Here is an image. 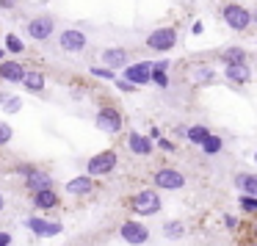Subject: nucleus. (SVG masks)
I'll use <instances>...</instances> for the list:
<instances>
[{
  "instance_id": "obj_1",
  "label": "nucleus",
  "mask_w": 257,
  "mask_h": 246,
  "mask_svg": "<svg viewBox=\"0 0 257 246\" xmlns=\"http://www.w3.org/2000/svg\"><path fill=\"white\" fill-rule=\"evenodd\" d=\"M116 152L113 150H105V152H97V155L89 158V163H86V174L89 177H102V174H111L113 169H116Z\"/></svg>"
},
{
  "instance_id": "obj_2",
  "label": "nucleus",
  "mask_w": 257,
  "mask_h": 246,
  "mask_svg": "<svg viewBox=\"0 0 257 246\" xmlns=\"http://www.w3.org/2000/svg\"><path fill=\"white\" fill-rule=\"evenodd\" d=\"M161 196H158V191H139V194L130 199V207H133V213H139V216H155L158 210H161Z\"/></svg>"
},
{
  "instance_id": "obj_3",
  "label": "nucleus",
  "mask_w": 257,
  "mask_h": 246,
  "mask_svg": "<svg viewBox=\"0 0 257 246\" xmlns=\"http://www.w3.org/2000/svg\"><path fill=\"white\" fill-rule=\"evenodd\" d=\"M221 17L232 31H246L251 25V12L243 9L240 3H227V6L221 9Z\"/></svg>"
},
{
  "instance_id": "obj_4",
  "label": "nucleus",
  "mask_w": 257,
  "mask_h": 246,
  "mask_svg": "<svg viewBox=\"0 0 257 246\" xmlns=\"http://www.w3.org/2000/svg\"><path fill=\"white\" fill-rule=\"evenodd\" d=\"M20 174L25 177V188H28L31 194L45 191V188H53V177L45 172V169H39V166H23Z\"/></svg>"
},
{
  "instance_id": "obj_5",
  "label": "nucleus",
  "mask_w": 257,
  "mask_h": 246,
  "mask_svg": "<svg viewBox=\"0 0 257 246\" xmlns=\"http://www.w3.org/2000/svg\"><path fill=\"white\" fill-rule=\"evenodd\" d=\"M174 45H177V31L174 28H158L147 36V47L155 53H169Z\"/></svg>"
},
{
  "instance_id": "obj_6",
  "label": "nucleus",
  "mask_w": 257,
  "mask_h": 246,
  "mask_svg": "<svg viewBox=\"0 0 257 246\" xmlns=\"http://www.w3.org/2000/svg\"><path fill=\"white\" fill-rule=\"evenodd\" d=\"M25 31H28L31 39H36V42H47V39L53 36V31H56V23H53L50 14H39V17L31 20Z\"/></svg>"
},
{
  "instance_id": "obj_7",
  "label": "nucleus",
  "mask_w": 257,
  "mask_h": 246,
  "mask_svg": "<svg viewBox=\"0 0 257 246\" xmlns=\"http://www.w3.org/2000/svg\"><path fill=\"white\" fill-rule=\"evenodd\" d=\"M155 188H163V191H177L185 185V174L177 172V169H158L155 177H152Z\"/></svg>"
},
{
  "instance_id": "obj_8",
  "label": "nucleus",
  "mask_w": 257,
  "mask_h": 246,
  "mask_svg": "<svg viewBox=\"0 0 257 246\" xmlns=\"http://www.w3.org/2000/svg\"><path fill=\"white\" fill-rule=\"evenodd\" d=\"M119 235H122V240L130 246H144L147 240H150V229L141 221H124L122 229H119Z\"/></svg>"
},
{
  "instance_id": "obj_9",
  "label": "nucleus",
  "mask_w": 257,
  "mask_h": 246,
  "mask_svg": "<svg viewBox=\"0 0 257 246\" xmlns=\"http://www.w3.org/2000/svg\"><path fill=\"white\" fill-rule=\"evenodd\" d=\"M25 227H28L36 238H56L64 229L61 221H47V218H39V216H31L28 221H25Z\"/></svg>"
},
{
  "instance_id": "obj_10",
  "label": "nucleus",
  "mask_w": 257,
  "mask_h": 246,
  "mask_svg": "<svg viewBox=\"0 0 257 246\" xmlns=\"http://www.w3.org/2000/svg\"><path fill=\"white\" fill-rule=\"evenodd\" d=\"M58 45H61V50H64V53H80V50H86L89 39H86L83 31H78V28H67V31H61V36H58Z\"/></svg>"
},
{
  "instance_id": "obj_11",
  "label": "nucleus",
  "mask_w": 257,
  "mask_h": 246,
  "mask_svg": "<svg viewBox=\"0 0 257 246\" xmlns=\"http://www.w3.org/2000/svg\"><path fill=\"white\" fill-rule=\"evenodd\" d=\"M152 78V64L150 61H139V64H127L124 67V80L130 86H147Z\"/></svg>"
},
{
  "instance_id": "obj_12",
  "label": "nucleus",
  "mask_w": 257,
  "mask_h": 246,
  "mask_svg": "<svg viewBox=\"0 0 257 246\" xmlns=\"http://www.w3.org/2000/svg\"><path fill=\"white\" fill-rule=\"evenodd\" d=\"M97 128L102 130V133H119L122 130V113L116 111V108H102L100 113H97Z\"/></svg>"
},
{
  "instance_id": "obj_13",
  "label": "nucleus",
  "mask_w": 257,
  "mask_h": 246,
  "mask_svg": "<svg viewBox=\"0 0 257 246\" xmlns=\"http://www.w3.org/2000/svg\"><path fill=\"white\" fill-rule=\"evenodd\" d=\"M102 64H105V69H119V67H127V50H122V47H108V50H102Z\"/></svg>"
},
{
  "instance_id": "obj_14",
  "label": "nucleus",
  "mask_w": 257,
  "mask_h": 246,
  "mask_svg": "<svg viewBox=\"0 0 257 246\" xmlns=\"http://www.w3.org/2000/svg\"><path fill=\"white\" fill-rule=\"evenodd\" d=\"M0 78L9 80V83H23L25 67L20 61H3V64H0Z\"/></svg>"
},
{
  "instance_id": "obj_15",
  "label": "nucleus",
  "mask_w": 257,
  "mask_h": 246,
  "mask_svg": "<svg viewBox=\"0 0 257 246\" xmlns=\"http://www.w3.org/2000/svg\"><path fill=\"white\" fill-rule=\"evenodd\" d=\"M127 147H130V152H133V155L147 158L152 152V139H150V136H141V133H130Z\"/></svg>"
},
{
  "instance_id": "obj_16",
  "label": "nucleus",
  "mask_w": 257,
  "mask_h": 246,
  "mask_svg": "<svg viewBox=\"0 0 257 246\" xmlns=\"http://www.w3.org/2000/svg\"><path fill=\"white\" fill-rule=\"evenodd\" d=\"M91 188H94V183H91L89 174L72 177V180L67 183V194H72V196H86V194H91Z\"/></svg>"
},
{
  "instance_id": "obj_17",
  "label": "nucleus",
  "mask_w": 257,
  "mask_h": 246,
  "mask_svg": "<svg viewBox=\"0 0 257 246\" xmlns=\"http://www.w3.org/2000/svg\"><path fill=\"white\" fill-rule=\"evenodd\" d=\"M235 185L240 188V194H243V196H254V199H257V174H249V172L235 174Z\"/></svg>"
},
{
  "instance_id": "obj_18",
  "label": "nucleus",
  "mask_w": 257,
  "mask_h": 246,
  "mask_svg": "<svg viewBox=\"0 0 257 246\" xmlns=\"http://www.w3.org/2000/svg\"><path fill=\"white\" fill-rule=\"evenodd\" d=\"M34 207H39V210H53V207H58V194L53 188L36 191L34 194Z\"/></svg>"
},
{
  "instance_id": "obj_19",
  "label": "nucleus",
  "mask_w": 257,
  "mask_h": 246,
  "mask_svg": "<svg viewBox=\"0 0 257 246\" xmlns=\"http://www.w3.org/2000/svg\"><path fill=\"white\" fill-rule=\"evenodd\" d=\"M224 78L232 83H249L251 80V69L249 64H235V67H224Z\"/></svg>"
},
{
  "instance_id": "obj_20",
  "label": "nucleus",
  "mask_w": 257,
  "mask_h": 246,
  "mask_svg": "<svg viewBox=\"0 0 257 246\" xmlns=\"http://www.w3.org/2000/svg\"><path fill=\"white\" fill-rule=\"evenodd\" d=\"M185 136H188V141H191V144H199V147H202V144H205V141L210 139L213 133L205 128V125H194V128H188V130H185Z\"/></svg>"
},
{
  "instance_id": "obj_21",
  "label": "nucleus",
  "mask_w": 257,
  "mask_h": 246,
  "mask_svg": "<svg viewBox=\"0 0 257 246\" xmlns=\"http://www.w3.org/2000/svg\"><path fill=\"white\" fill-rule=\"evenodd\" d=\"M23 86L28 91H42V89H45V75H42V72H25Z\"/></svg>"
},
{
  "instance_id": "obj_22",
  "label": "nucleus",
  "mask_w": 257,
  "mask_h": 246,
  "mask_svg": "<svg viewBox=\"0 0 257 246\" xmlns=\"http://www.w3.org/2000/svg\"><path fill=\"white\" fill-rule=\"evenodd\" d=\"M221 58H224V64H227V67H235V64H246V53L240 50V47H229L227 53H221Z\"/></svg>"
},
{
  "instance_id": "obj_23",
  "label": "nucleus",
  "mask_w": 257,
  "mask_h": 246,
  "mask_svg": "<svg viewBox=\"0 0 257 246\" xmlns=\"http://www.w3.org/2000/svg\"><path fill=\"white\" fill-rule=\"evenodd\" d=\"M163 235H166L169 240H177V238H183V235H185V227H183V221H166V224H163Z\"/></svg>"
},
{
  "instance_id": "obj_24",
  "label": "nucleus",
  "mask_w": 257,
  "mask_h": 246,
  "mask_svg": "<svg viewBox=\"0 0 257 246\" xmlns=\"http://www.w3.org/2000/svg\"><path fill=\"white\" fill-rule=\"evenodd\" d=\"M0 102H3V108H6L9 113L20 111V105H23V100H20V97H12V94H0Z\"/></svg>"
},
{
  "instance_id": "obj_25",
  "label": "nucleus",
  "mask_w": 257,
  "mask_h": 246,
  "mask_svg": "<svg viewBox=\"0 0 257 246\" xmlns=\"http://www.w3.org/2000/svg\"><path fill=\"white\" fill-rule=\"evenodd\" d=\"M221 147H224V141L218 139V136H210V139L202 144V150H205L207 155H216V152H221Z\"/></svg>"
},
{
  "instance_id": "obj_26",
  "label": "nucleus",
  "mask_w": 257,
  "mask_h": 246,
  "mask_svg": "<svg viewBox=\"0 0 257 246\" xmlns=\"http://www.w3.org/2000/svg\"><path fill=\"white\" fill-rule=\"evenodd\" d=\"M6 50L9 53H23V39L17 34H9L6 36Z\"/></svg>"
},
{
  "instance_id": "obj_27",
  "label": "nucleus",
  "mask_w": 257,
  "mask_h": 246,
  "mask_svg": "<svg viewBox=\"0 0 257 246\" xmlns=\"http://www.w3.org/2000/svg\"><path fill=\"white\" fill-rule=\"evenodd\" d=\"M12 136H14L12 125H9V122H0V147L9 144V141H12Z\"/></svg>"
},
{
  "instance_id": "obj_28",
  "label": "nucleus",
  "mask_w": 257,
  "mask_h": 246,
  "mask_svg": "<svg viewBox=\"0 0 257 246\" xmlns=\"http://www.w3.org/2000/svg\"><path fill=\"white\" fill-rule=\"evenodd\" d=\"M240 207H243V210L246 213H257V199H254V196H243V194H240Z\"/></svg>"
},
{
  "instance_id": "obj_29",
  "label": "nucleus",
  "mask_w": 257,
  "mask_h": 246,
  "mask_svg": "<svg viewBox=\"0 0 257 246\" xmlns=\"http://www.w3.org/2000/svg\"><path fill=\"white\" fill-rule=\"evenodd\" d=\"M194 80H196V83H207V80H213V69L199 67V69L194 72Z\"/></svg>"
},
{
  "instance_id": "obj_30",
  "label": "nucleus",
  "mask_w": 257,
  "mask_h": 246,
  "mask_svg": "<svg viewBox=\"0 0 257 246\" xmlns=\"http://www.w3.org/2000/svg\"><path fill=\"white\" fill-rule=\"evenodd\" d=\"M89 72L97 75V78H102V80H116V75H113L111 69H105V67H91Z\"/></svg>"
},
{
  "instance_id": "obj_31",
  "label": "nucleus",
  "mask_w": 257,
  "mask_h": 246,
  "mask_svg": "<svg viewBox=\"0 0 257 246\" xmlns=\"http://www.w3.org/2000/svg\"><path fill=\"white\" fill-rule=\"evenodd\" d=\"M150 80H155V83H158V86H163V89L169 86V78H166V72H163V69H155V67H152V78H150Z\"/></svg>"
},
{
  "instance_id": "obj_32",
  "label": "nucleus",
  "mask_w": 257,
  "mask_h": 246,
  "mask_svg": "<svg viewBox=\"0 0 257 246\" xmlns=\"http://www.w3.org/2000/svg\"><path fill=\"white\" fill-rule=\"evenodd\" d=\"M14 6H17V0H0V9H3V12H12Z\"/></svg>"
},
{
  "instance_id": "obj_33",
  "label": "nucleus",
  "mask_w": 257,
  "mask_h": 246,
  "mask_svg": "<svg viewBox=\"0 0 257 246\" xmlns=\"http://www.w3.org/2000/svg\"><path fill=\"white\" fill-rule=\"evenodd\" d=\"M0 246H12V235L9 232H0Z\"/></svg>"
},
{
  "instance_id": "obj_34",
  "label": "nucleus",
  "mask_w": 257,
  "mask_h": 246,
  "mask_svg": "<svg viewBox=\"0 0 257 246\" xmlns=\"http://www.w3.org/2000/svg\"><path fill=\"white\" fill-rule=\"evenodd\" d=\"M161 150H166V152H174V144H172V141H166V139H161Z\"/></svg>"
},
{
  "instance_id": "obj_35",
  "label": "nucleus",
  "mask_w": 257,
  "mask_h": 246,
  "mask_svg": "<svg viewBox=\"0 0 257 246\" xmlns=\"http://www.w3.org/2000/svg\"><path fill=\"white\" fill-rule=\"evenodd\" d=\"M116 86H119V89H122V91H133V86H130L127 80H116Z\"/></svg>"
},
{
  "instance_id": "obj_36",
  "label": "nucleus",
  "mask_w": 257,
  "mask_h": 246,
  "mask_svg": "<svg viewBox=\"0 0 257 246\" xmlns=\"http://www.w3.org/2000/svg\"><path fill=\"white\" fill-rule=\"evenodd\" d=\"M224 224H227V227H238V218H235V216H227V218H224Z\"/></svg>"
},
{
  "instance_id": "obj_37",
  "label": "nucleus",
  "mask_w": 257,
  "mask_h": 246,
  "mask_svg": "<svg viewBox=\"0 0 257 246\" xmlns=\"http://www.w3.org/2000/svg\"><path fill=\"white\" fill-rule=\"evenodd\" d=\"M3 207H6V199H3V194H0V213H3Z\"/></svg>"
},
{
  "instance_id": "obj_38",
  "label": "nucleus",
  "mask_w": 257,
  "mask_h": 246,
  "mask_svg": "<svg viewBox=\"0 0 257 246\" xmlns=\"http://www.w3.org/2000/svg\"><path fill=\"white\" fill-rule=\"evenodd\" d=\"M251 23H257V9H254V12H251Z\"/></svg>"
},
{
  "instance_id": "obj_39",
  "label": "nucleus",
  "mask_w": 257,
  "mask_h": 246,
  "mask_svg": "<svg viewBox=\"0 0 257 246\" xmlns=\"http://www.w3.org/2000/svg\"><path fill=\"white\" fill-rule=\"evenodd\" d=\"M3 58H6V50H0V64H3Z\"/></svg>"
},
{
  "instance_id": "obj_40",
  "label": "nucleus",
  "mask_w": 257,
  "mask_h": 246,
  "mask_svg": "<svg viewBox=\"0 0 257 246\" xmlns=\"http://www.w3.org/2000/svg\"><path fill=\"white\" fill-rule=\"evenodd\" d=\"M254 163H257V152H254Z\"/></svg>"
},
{
  "instance_id": "obj_41",
  "label": "nucleus",
  "mask_w": 257,
  "mask_h": 246,
  "mask_svg": "<svg viewBox=\"0 0 257 246\" xmlns=\"http://www.w3.org/2000/svg\"><path fill=\"white\" fill-rule=\"evenodd\" d=\"M254 235H257V224H254Z\"/></svg>"
}]
</instances>
